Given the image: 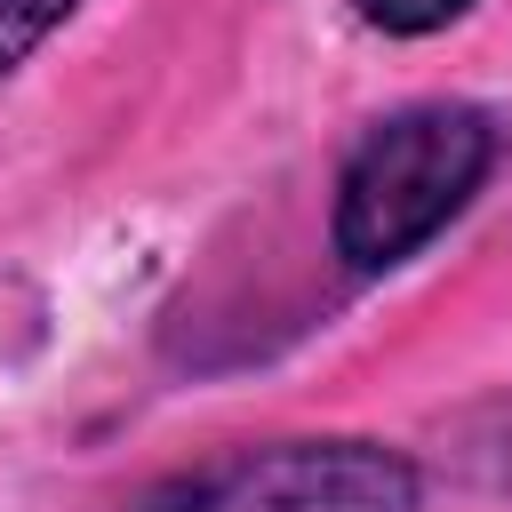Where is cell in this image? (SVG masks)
<instances>
[{"instance_id":"4","label":"cell","mask_w":512,"mask_h":512,"mask_svg":"<svg viewBox=\"0 0 512 512\" xmlns=\"http://www.w3.org/2000/svg\"><path fill=\"white\" fill-rule=\"evenodd\" d=\"M352 8H360V24H376V32H392V40H424V32L456 24L472 0H352Z\"/></svg>"},{"instance_id":"1","label":"cell","mask_w":512,"mask_h":512,"mask_svg":"<svg viewBox=\"0 0 512 512\" xmlns=\"http://www.w3.org/2000/svg\"><path fill=\"white\" fill-rule=\"evenodd\" d=\"M496 112L432 96V104H400L384 112L336 168V208H328V240L352 272H392L416 248H432L472 192L496 168Z\"/></svg>"},{"instance_id":"2","label":"cell","mask_w":512,"mask_h":512,"mask_svg":"<svg viewBox=\"0 0 512 512\" xmlns=\"http://www.w3.org/2000/svg\"><path fill=\"white\" fill-rule=\"evenodd\" d=\"M424 480L400 448L360 432L320 440H256L224 448L192 472H168L128 512H416Z\"/></svg>"},{"instance_id":"3","label":"cell","mask_w":512,"mask_h":512,"mask_svg":"<svg viewBox=\"0 0 512 512\" xmlns=\"http://www.w3.org/2000/svg\"><path fill=\"white\" fill-rule=\"evenodd\" d=\"M88 0H0V80H16Z\"/></svg>"}]
</instances>
